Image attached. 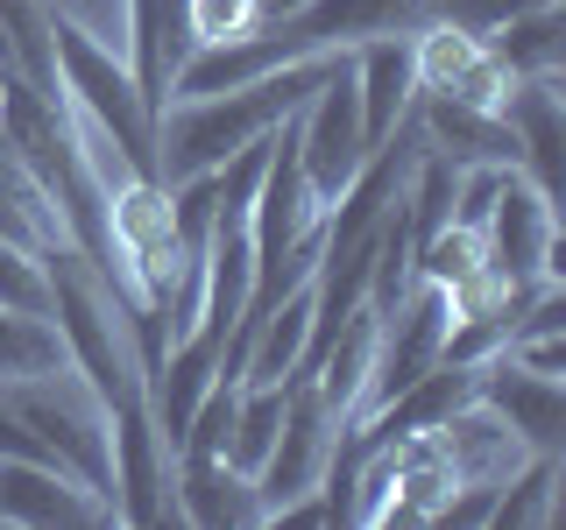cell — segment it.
I'll return each mask as SVG.
<instances>
[{"label": "cell", "mask_w": 566, "mask_h": 530, "mask_svg": "<svg viewBox=\"0 0 566 530\" xmlns=\"http://www.w3.org/2000/svg\"><path fill=\"white\" fill-rule=\"evenodd\" d=\"M340 57V50H333ZM333 57H305L262 71L248 85H227V93H199V99H170L164 120H156V184H185L199 170H220L234 149L276 135L297 106L312 99V85L333 71Z\"/></svg>", "instance_id": "6da1fadb"}, {"label": "cell", "mask_w": 566, "mask_h": 530, "mask_svg": "<svg viewBox=\"0 0 566 530\" xmlns=\"http://www.w3.org/2000/svg\"><path fill=\"white\" fill-rule=\"evenodd\" d=\"M43 269H50V326L64 332V353H71V368L93 382V396L106 411L149 396V389H142V361L128 353V340H120V318L128 311H120L114 283H106L71 241L43 247Z\"/></svg>", "instance_id": "7a4b0ae2"}, {"label": "cell", "mask_w": 566, "mask_h": 530, "mask_svg": "<svg viewBox=\"0 0 566 530\" xmlns=\"http://www.w3.org/2000/svg\"><path fill=\"white\" fill-rule=\"evenodd\" d=\"M50 43H57V78H64V106L78 114V128H99L114 141L128 177H156V114L142 106L128 64L106 43H93V29H78L71 14L50 8Z\"/></svg>", "instance_id": "3957f363"}, {"label": "cell", "mask_w": 566, "mask_h": 530, "mask_svg": "<svg viewBox=\"0 0 566 530\" xmlns=\"http://www.w3.org/2000/svg\"><path fill=\"white\" fill-rule=\"evenodd\" d=\"M0 403L29 424L35 446L57 459L64 474H78V481L114 509V438H106V403L93 396V382H85L78 368L29 375V382H0Z\"/></svg>", "instance_id": "277c9868"}, {"label": "cell", "mask_w": 566, "mask_h": 530, "mask_svg": "<svg viewBox=\"0 0 566 530\" xmlns=\"http://www.w3.org/2000/svg\"><path fill=\"white\" fill-rule=\"evenodd\" d=\"M482 262L495 290H531V283H559V205L531 184L524 170L503 177L489 220H482Z\"/></svg>", "instance_id": "5b68a950"}, {"label": "cell", "mask_w": 566, "mask_h": 530, "mask_svg": "<svg viewBox=\"0 0 566 530\" xmlns=\"http://www.w3.org/2000/svg\"><path fill=\"white\" fill-rule=\"evenodd\" d=\"M347 424L318 403L312 375L297 368V375H283V432L270 459L255 467V495H262V523L276 517L283 502H297V495H312L318 481H326V459H333V438H340Z\"/></svg>", "instance_id": "8992f818"}, {"label": "cell", "mask_w": 566, "mask_h": 530, "mask_svg": "<svg viewBox=\"0 0 566 530\" xmlns=\"http://www.w3.org/2000/svg\"><path fill=\"white\" fill-rule=\"evenodd\" d=\"M106 438H114V523H135V530L170 523L177 517V502H170L177 453H170L164 424L149 417V396L114 403L106 411Z\"/></svg>", "instance_id": "52a82bcc"}, {"label": "cell", "mask_w": 566, "mask_h": 530, "mask_svg": "<svg viewBox=\"0 0 566 530\" xmlns=\"http://www.w3.org/2000/svg\"><path fill=\"white\" fill-rule=\"evenodd\" d=\"M474 403H482L524 453H566V389H559V375H531L510 353H489L482 382H474Z\"/></svg>", "instance_id": "ba28073f"}, {"label": "cell", "mask_w": 566, "mask_h": 530, "mask_svg": "<svg viewBox=\"0 0 566 530\" xmlns=\"http://www.w3.org/2000/svg\"><path fill=\"white\" fill-rule=\"evenodd\" d=\"M0 523L93 530V523H114V509H106L78 474H64L57 459H0Z\"/></svg>", "instance_id": "9c48e42d"}, {"label": "cell", "mask_w": 566, "mask_h": 530, "mask_svg": "<svg viewBox=\"0 0 566 530\" xmlns=\"http://www.w3.org/2000/svg\"><path fill=\"white\" fill-rule=\"evenodd\" d=\"M411 71H418V93H447L468 106H495V114L510 99V71L489 57L482 35H468L453 22H424L411 35Z\"/></svg>", "instance_id": "30bf717a"}, {"label": "cell", "mask_w": 566, "mask_h": 530, "mask_svg": "<svg viewBox=\"0 0 566 530\" xmlns=\"http://www.w3.org/2000/svg\"><path fill=\"white\" fill-rule=\"evenodd\" d=\"M170 502H177V523H199V530H255L262 523L255 474H241L227 453H177Z\"/></svg>", "instance_id": "8fae6325"}, {"label": "cell", "mask_w": 566, "mask_h": 530, "mask_svg": "<svg viewBox=\"0 0 566 530\" xmlns=\"http://www.w3.org/2000/svg\"><path fill=\"white\" fill-rule=\"evenodd\" d=\"M191 57V22H185V0H128V78L142 106L164 120L170 106V85H177V64Z\"/></svg>", "instance_id": "7c38bea8"}, {"label": "cell", "mask_w": 566, "mask_h": 530, "mask_svg": "<svg viewBox=\"0 0 566 530\" xmlns=\"http://www.w3.org/2000/svg\"><path fill=\"white\" fill-rule=\"evenodd\" d=\"M503 120H510V135H517V170L559 205V170H566V99H559V78H517L510 99H503Z\"/></svg>", "instance_id": "4fadbf2b"}, {"label": "cell", "mask_w": 566, "mask_h": 530, "mask_svg": "<svg viewBox=\"0 0 566 530\" xmlns=\"http://www.w3.org/2000/svg\"><path fill=\"white\" fill-rule=\"evenodd\" d=\"M411 114L424 141H432L447 163H510L517 170V135H510V120L495 114V106H468V99H447V93H411Z\"/></svg>", "instance_id": "5bb4252c"}, {"label": "cell", "mask_w": 566, "mask_h": 530, "mask_svg": "<svg viewBox=\"0 0 566 530\" xmlns=\"http://www.w3.org/2000/svg\"><path fill=\"white\" fill-rule=\"evenodd\" d=\"M354 64V99H361V135L368 149L411 114V93H418V71H411V35H376V43L347 50Z\"/></svg>", "instance_id": "9a60e30c"}, {"label": "cell", "mask_w": 566, "mask_h": 530, "mask_svg": "<svg viewBox=\"0 0 566 530\" xmlns=\"http://www.w3.org/2000/svg\"><path fill=\"white\" fill-rule=\"evenodd\" d=\"M482 43H489V57L510 71V85H517V78H559V71H566V14L559 8L510 14V22L489 29Z\"/></svg>", "instance_id": "2e32d148"}, {"label": "cell", "mask_w": 566, "mask_h": 530, "mask_svg": "<svg viewBox=\"0 0 566 530\" xmlns=\"http://www.w3.org/2000/svg\"><path fill=\"white\" fill-rule=\"evenodd\" d=\"M559 517V453H524L517 474H503L489 502V523L495 530H545Z\"/></svg>", "instance_id": "e0dca14e"}, {"label": "cell", "mask_w": 566, "mask_h": 530, "mask_svg": "<svg viewBox=\"0 0 566 530\" xmlns=\"http://www.w3.org/2000/svg\"><path fill=\"white\" fill-rule=\"evenodd\" d=\"M71 368L64 332L35 311H8L0 305V382H29V375H57Z\"/></svg>", "instance_id": "ac0fdd59"}, {"label": "cell", "mask_w": 566, "mask_h": 530, "mask_svg": "<svg viewBox=\"0 0 566 530\" xmlns=\"http://www.w3.org/2000/svg\"><path fill=\"white\" fill-rule=\"evenodd\" d=\"M0 305L50 318V269H43V247L0 241Z\"/></svg>", "instance_id": "d6986e66"}, {"label": "cell", "mask_w": 566, "mask_h": 530, "mask_svg": "<svg viewBox=\"0 0 566 530\" xmlns=\"http://www.w3.org/2000/svg\"><path fill=\"white\" fill-rule=\"evenodd\" d=\"M531 8H559V0H424V22H453L468 35H489L510 14H531Z\"/></svg>", "instance_id": "ffe728a7"}, {"label": "cell", "mask_w": 566, "mask_h": 530, "mask_svg": "<svg viewBox=\"0 0 566 530\" xmlns=\"http://www.w3.org/2000/svg\"><path fill=\"white\" fill-rule=\"evenodd\" d=\"M185 22H191V50L227 43V35H248L262 22V0H185Z\"/></svg>", "instance_id": "44dd1931"}, {"label": "cell", "mask_w": 566, "mask_h": 530, "mask_svg": "<svg viewBox=\"0 0 566 530\" xmlns=\"http://www.w3.org/2000/svg\"><path fill=\"white\" fill-rule=\"evenodd\" d=\"M503 353L517 368H531V375H566V326L559 332H510Z\"/></svg>", "instance_id": "7402d4cb"}]
</instances>
